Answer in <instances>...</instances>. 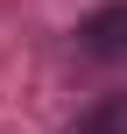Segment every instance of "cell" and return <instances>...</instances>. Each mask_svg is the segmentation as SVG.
<instances>
[{"label":"cell","instance_id":"6da1fadb","mask_svg":"<svg viewBox=\"0 0 127 134\" xmlns=\"http://www.w3.org/2000/svg\"><path fill=\"white\" fill-rule=\"evenodd\" d=\"M78 42H85L92 57H127V0H120V7H99V14H85Z\"/></svg>","mask_w":127,"mask_h":134},{"label":"cell","instance_id":"7a4b0ae2","mask_svg":"<svg viewBox=\"0 0 127 134\" xmlns=\"http://www.w3.org/2000/svg\"><path fill=\"white\" fill-rule=\"evenodd\" d=\"M78 134H127V92H113V99H99L85 120H78Z\"/></svg>","mask_w":127,"mask_h":134}]
</instances>
